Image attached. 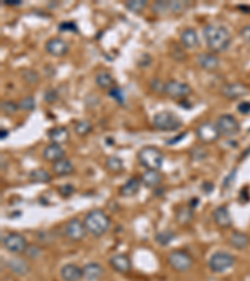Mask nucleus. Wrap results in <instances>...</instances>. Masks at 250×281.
Wrapping results in <instances>:
<instances>
[{
  "mask_svg": "<svg viewBox=\"0 0 250 281\" xmlns=\"http://www.w3.org/2000/svg\"><path fill=\"white\" fill-rule=\"evenodd\" d=\"M208 47L214 53H224L232 44V34L225 27L218 24H208L203 30Z\"/></svg>",
  "mask_w": 250,
  "mask_h": 281,
  "instance_id": "nucleus-1",
  "label": "nucleus"
},
{
  "mask_svg": "<svg viewBox=\"0 0 250 281\" xmlns=\"http://www.w3.org/2000/svg\"><path fill=\"white\" fill-rule=\"evenodd\" d=\"M84 225L87 228L88 233L93 235V236L99 237L109 230L110 228V219L109 216L101 210H92L87 214L85 220H84Z\"/></svg>",
  "mask_w": 250,
  "mask_h": 281,
  "instance_id": "nucleus-2",
  "label": "nucleus"
},
{
  "mask_svg": "<svg viewBox=\"0 0 250 281\" xmlns=\"http://www.w3.org/2000/svg\"><path fill=\"white\" fill-rule=\"evenodd\" d=\"M138 160L140 165L148 170H159L164 164V154L155 146L148 145L140 149L138 153Z\"/></svg>",
  "mask_w": 250,
  "mask_h": 281,
  "instance_id": "nucleus-3",
  "label": "nucleus"
},
{
  "mask_svg": "<svg viewBox=\"0 0 250 281\" xmlns=\"http://www.w3.org/2000/svg\"><path fill=\"white\" fill-rule=\"evenodd\" d=\"M153 125L155 129L161 131H176L183 126V120L175 112L164 110L155 114L153 118Z\"/></svg>",
  "mask_w": 250,
  "mask_h": 281,
  "instance_id": "nucleus-4",
  "label": "nucleus"
},
{
  "mask_svg": "<svg viewBox=\"0 0 250 281\" xmlns=\"http://www.w3.org/2000/svg\"><path fill=\"white\" fill-rule=\"evenodd\" d=\"M168 263L175 271L185 272L191 269L194 264V259L185 250H174L168 256Z\"/></svg>",
  "mask_w": 250,
  "mask_h": 281,
  "instance_id": "nucleus-5",
  "label": "nucleus"
},
{
  "mask_svg": "<svg viewBox=\"0 0 250 281\" xmlns=\"http://www.w3.org/2000/svg\"><path fill=\"white\" fill-rule=\"evenodd\" d=\"M235 264V258L232 254L225 251H218L209 259V267L214 272H224L230 269Z\"/></svg>",
  "mask_w": 250,
  "mask_h": 281,
  "instance_id": "nucleus-6",
  "label": "nucleus"
},
{
  "mask_svg": "<svg viewBox=\"0 0 250 281\" xmlns=\"http://www.w3.org/2000/svg\"><path fill=\"white\" fill-rule=\"evenodd\" d=\"M217 127L223 136H234L240 131V124L235 116L230 114H223L219 116L217 120Z\"/></svg>",
  "mask_w": 250,
  "mask_h": 281,
  "instance_id": "nucleus-7",
  "label": "nucleus"
},
{
  "mask_svg": "<svg viewBox=\"0 0 250 281\" xmlns=\"http://www.w3.org/2000/svg\"><path fill=\"white\" fill-rule=\"evenodd\" d=\"M191 88L189 84L179 81V80H170L164 85V94L173 99L188 98L191 94Z\"/></svg>",
  "mask_w": 250,
  "mask_h": 281,
  "instance_id": "nucleus-8",
  "label": "nucleus"
},
{
  "mask_svg": "<svg viewBox=\"0 0 250 281\" xmlns=\"http://www.w3.org/2000/svg\"><path fill=\"white\" fill-rule=\"evenodd\" d=\"M3 245L12 254H21L27 250L28 241L24 235L19 233H10L3 239Z\"/></svg>",
  "mask_w": 250,
  "mask_h": 281,
  "instance_id": "nucleus-9",
  "label": "nucleus"
},
{
  "mask_svg": "<svg viewBox=\"0 0 250 281\" xmlns=\"http://www.w3.org/2000/svg\"><path fill=\"white\" fill-rule=\"evenodd\" d=\"M197 136L198 139L204 142V144H212V142L217 141L220 138V133L218 130L217 124L206 122L198 126Z\"/></svg>",
  "mask_w": 250,
  "mask_h": 281,
  "instance_id": "nucleus-10",
  "label": "nucleus"
},
{
  "mask_svg": "<svg viewBox=\"0 0 250 281\" xmlns=\"http://www.w3.org/2000/svg\"><path fill=\"white\" fill-rule=\"evenodd\" d=\"M65 234L73 241H80L87 235V228L79 219L69 220L65 225Z\"/></svg>",
  "mask_w": 250,
  "mask_h": 281,
  "instance_id": "nucleus-11",
  "label": "nucleus"
},
{
  "mask_svg": "<svg viewBox=\"0 0 250 281\" xmlns=\"http://www.w3.org/2000/svg\"><path fill=\"white\" fill-rule=\"evenodd\" d=\"M249 92V88L241 83H230L225 84L221 88V94L224 98L230 99V100H235V99L243 98Z\"/></svg>",
  "mask_w": 250,
  "mask_h": 281,
  "instance_id": "nucleus-12",
  "label": "nucleus"
},
{
  "mask_svg": "<svg viewBox=\"0 0 250 281\" xmlns=\"http://www.w3.org/2000/svg\"><path fill=\"white\" fill-rule=\"evenodd\" d=\"M45 50L48 51V54L53 56H64L65 54H68L69 51V45L68 43L62 38H53L49 39L47 44H45Z\"/></svg>",
  "mask_w": 250,
  "mask_h": 281,
  "instance_id": "nucleus-13",
  "label": "nucleus"
},
{
  "mask_svg": "<svg viewBox=\"0 0 250 281\" xmlns=\"http://www.w3.org/2000/svg\"><path fill=\"white\" fill-rule=\"evenodd\" d=\"M198 64L203 70L215 71L220 66V60L213 53H202L197 59Z\"/></svg>",
  "mask_w": 250,
  "mask_h": 281,
  "instance_id": "nucleus-14",
  "label": "nucleus"
},
{
  "mask_svg": "<svg viewBox=\"0 0 250 281\" xmlns=\"http://www.w3.org/2000/svg\"><path fill=\"white\" fill-rule=\"evenodd\" d=\"M213 218H214L215 224L223 229H228L233 225L232 215L229 213V209L225 205L218 206L214 210V213H213Z\"/></svg>",
  "mask_w": 250,
  "mask_h": 281,
  "instance_id": "nucleus-15",
  "label": "nucleus"
},
{
  "mask_svg": "<svg viewBox=\"0 0 250 281\" xmlns=\"http://www.w3.org/2000/svg\"><path fill=\"white\" fill-rule=\"evenodd\" d=\"M60 275L64 281H80L83 279V269L75 264H66L60 270Z\"/></svg>",
  "mask_w": 250,
  "mask_h": 281,
  "instance_id": "nucleus-16",
  "label": "nucleus"
},
{
  "mask_svg": "<svg viewBox=\"0 0 250 281\" xmlns=\"http://www.w3.org/2000/svg\"><path fill=\"white\" fill-rule=\"evenodd\" d=\"M8 267H9V270L13 274H15V275L18 276H25L31 271L30 264L28 263L25 259L20 258L10 259V260L8 261Z\"/></svg>",
  "mask_w": 250,
  "mask_h": 281,
  "instance_id": "nucleus-17",
  "label": "nucleus"
},
{
  "mask_svg": "<svg viewBox=\"0 0 250 281\" xmlns=\"http://www.w3.org/2000/svg\"><path fill=\"white\" fill-rule=\"evenodd\" d=\"M111 267H113L115 271L120 272V274H125V272H129L131 269V261L130 259L124 254H116L114 256H111L110 260Z\"/></svg>",
  "mask_w": 250,
  "mask_h": 281,
  "instance_id": "nucleus-18",
  "label": "nucleus"
},
{
  "mask_svg": "<svg viewBox=\"0 0 250 281\" xmlns=\"http://www.w3.org/2000/svg\"><path fill=\"white\" fill-rule=\"evenodd\" d=\"M103 275L104 269L98 263H89L83 267V278L88 281H98Z\"/></svg>",
  "mask_w": 250,
  "mask_h": 281,
  "instance_id": "nucleus-19",
  "label": "nucleus"
},
{
  "mask_svg": "<svg viewBox=\"0 0 250 281\" xmlns=\"http://www.w3.org/2000/svg\"><path fill=\"white\" fill-rule=\"evenodd\" d=\"M180 43L187 49H194V47H199V36H198L197 30L193 28H187L183 30L182 35H180Z\"/></svg>",
  "mask_w": 250,
  "mask_h": 281,
  "instance_id": "nucleus-20",
  "label": "nucleus"
},
{
  "mask_svg": "<svg viewBox=\"0 0 250 281\" xmlns=\"http://www.w3.org/2000/svg\"><path fill=\"white\" fill-rule=\"evenodd\" d=\"M48 138L51 141V144L62 145V144L68 141L69 138H70V134H69V130L65 126H55L49 130Z\"/></svg>",
  "mask_w": 250,
  "mask_h": 281,
  "instance_id": "nucleus-21",
  "label": "nucleus"
},
{
  "mask_svg": "<svg viewBox=\"0 0 250 281\" xmlns=\"http://www.w3.org/2000/svg\"><path fill=\"white\" fill-rule=\"evenodd\" d=\"M140 180H141V183L146 187H154V189H156L163 183V175H161V172L159 170H148V172H145L141 175Z\"/></svg>",
  "mask_w": 250,
  "mask_h": 281,
  "instance_id": "nucleus-22",
  "label": "nucleus"
},
{
  "mask_svg": "<svg viewBox=\"0 0 250 281\" xmlns=\"http://www.w3.org/2000/svg\"><path fill=\"white\" fill-rule=\"evenodd\" d=\"M64 156H65V151L62 148V145H58V144H50L43 151V157L50 163H57L58 160L62 159Z\"/></svg>",
  "mask_w": 250,
  "mask_h": 281,
  "instance_id": "nucleus-23",
  "label": "nucleus"
},
{
  "mask_svg": "<svg viewBox=\"0 0 250 281\" xmlns=\"http://www.w3.org/2000/svg\"><path fill=\"white\" fill-rule=\"evenodd\" d=\"M53 172L58 176H68V175L74 172V165L70 160L62 157V159L58 160L57 163L53 164Z\"/></svg>",
  "mask_w": 250,
  "mask_h": 281,
  "instance_id": "nucleus-24",
  "label": "nucleus"
},
{
  "mask_svg": "<svg viewBox=\"0 0 250 281\" xmlns=\"http://www.w3.org/2000/svg\"><path fill=\"white\" fill-rule=\"evenodd\" d=\"M140 184L141 180H139L138 178H131L129 179L126 183L120 187V195L124 196V198H131V196L137 195L138 191L140 189Z\"/></svg>",
  "mask_w": 250,
  "mask_h": 281,
  "instance_id": "nucleus-25",
  "label": "nucleus"
},
{
  "mask_svg": "<svg viewBox=\"0 0 250 281\" xmlns=\"http://www.w3.org/2000/svg\"><path fill=\"white\" fill-rule=\"evenodd\" d=\"M95 83L104 90H111L115 86V79L109 71H99L95 77Z\"/></svg>",
  "mask_w": 250,
  "mask_h": 281,
  "instance_id": "nucleus-26",
  "label": "nucleus"
},
{
  "mask_svg": "<svg viewBox=\"0 0 250 281\" xmlns=\"http://www.w3.org/2000/svg\"><path fill=\"white\" fill-rule=\"evenodd\" d=\"M229 243L233 248L235 249H245L249 246L250 244V237L248 236L244 233H240V231H235L229 237Z\"/></svg>",
  "mask_w": 250,
  "mask_h": 281,
  "instance_id": "nucleus-27",
  "label": "nucleus"
},
{
  "mask_svg": "<svg viewBox=\"0 0 250 281\" xmlns=\"http://www.w3.org/2000/svg\"><path fill=\"white\" fill-rule=\"evenodd\" d=\"M29 180L35 184H48L51 181V175L45 169H34L30 172Z\"/></svg>",
  "mask_w": 250,
  "mask_h": 281,
  "instance_id": "nucleus-28",
  "label": "nucleus"
},
{
  "mask_svg": "<svg viewBox=\"0 0 250 281\" xmlns=\"http://www.w3.org/2000/svg\"><path fill=\"white\" fill-rule=\"evenodd\" d=\"M194 219V213L191 207L182 206L176 211V221L180 225H189Z\"/></svg>",
  "mask_w": 250,
  "mask_h": 281,
  "instance_id": "nucleus-29",
  "label": "nucleus"
},
{
  "mask_svg": "<svg viewBox=\"0 0 250 281\" xmlns=\"http://www.w3.org/2000/svg\"><path fill=\"white\" fill-rule=\"evenodd\" d=\"M176 237V234L172 230H163L159 231L158 234L155 235V241L161 246L169 245L172 241Z\"/></svg>",
  "mask_w": 250,
  "mask_h": 281,
  "instance_id": "nucleus-30",
  "label": "nucleus"
},
{
  "mask_svg": "<svg viewBox=\"0 0 250 281\" xmlns=\"http://www.w3.org/2000/svg\"><path fill=\"white\" fill-rule=\"evenodd\" d=\"M105 168L111 172H119L124 168L123 160L118 156H109L105 161Z\"/></svg>",
  "mask_w": 250,
  "mask_h": 281,
  "instance_id": "nucleus-31",
  "label": "nucleus"
},
{
  "mask_svg": "<svg viewBox=\"0 0 250 281\" xmlns=\"http://www.w3.org/2000/svg\"><path fill=\"white\" fill-rule=\"evenodd\" d=\"M146 5H148L146 0H129L125 3V8L130 10L131 13H135V14H140L145 9Z\"/></svg>",
  "mask_w": 250,
  "mask_h": 281,
  "instance_id": "nucleus-32",
  "label": "nucleus"
},
{
  "mask_svg": "<svg viewBox=\"0 0 250 281\" xmlns=\"http://www.w3.org/2000/svg\"><path fill=\"white\" fill-rule=\"evenodd\" d=\"M208 155L209 151L202 145L194 146L193 149H190V156L194 161H203L208 157Z\"/></svg>",
  "mask_w": 250,
  "mask_h": 281,
  "instance_id": "nucleus-33",
  "label": "nucleus"
},
{
  "mask_svg": "<svg viewBox=\"0 0 250 281\" xmlns=\"http://www.w3.org/2000/svg\"><path fill=\"white\" fill-rule=\"evenodd\" d=\"M109 96L113 98L120 105H124L125 101H126V94H125L124 90L122 88H119V86H114L113 89L109 90Z\"/></svg>",
  "mask_w": 250,
  "mask_h": 281,
  "instance_id": "nucleus-34",
  "label": "nucleus"
},
{
  "mask_svg": "<svg viewBox=\"0 0 250 281\" xmlns=\"http://www.w3.org/2000/svg\"><path fill=\"white\" fill-rule=\"evenodd\" d=\"M74 129H75V133H77L78 135L84 136V135H87V134H89L90 131L93 130V125H92V123L88 122V120H79V122L75 124Z\"/></svg>",
  "mask_w": 250,
  "mask_h": 281,
  "instance_id": "nucleus-35",
  "label": "nucleus"
},
{
  "mask_svg": "<svg viewBox=\"0 0 250 281\" xmlns=\"http://www.w3.org/2000/svg\"><path fill=\"white\" fill-rule=\"evenodd\" d=\"M189 6V1H183V0H178V1H173L169 0V12L174 13V14H180V13L185 12Z\"/></svg>",
  "mask_w": 250,
  "mask_h": 281,
  "instance_id": "nucleus-36",
  "label": "nucleus"
},
{
  "mask_svg": "<svg viewBox=\"0 0 250 281\" xmlns=\"http://www.w3.org/2000/svg\"><path fill=\"white\" fill-rule=\"evenodd\" d=\"M19 105L16 103L12 100H5L1 101V111L5 114V115H14L15 112L19 110Z\"/></svg>",
  "mask_w": 250,
  "mask_h": 281,
  "instance_id": "nucleus-37",
  "label": "nucleus"
},
{
  "mask_svg": "<svg viewBox=\"0 0 250 281\" xmlns=\"http://www.w3.org/2000/svg\"><path fill=\"white\" fill-rule=\"evenodd\" d=\"M21 77H23V79H24L28 84H30V85L38 84L39 80H40V77H39L38 73H36L35 70H30V69L23 71V73H21Z\"/></svg>",
  "mask_w": 250,
  "mask_h": 281,
  "instance_id": "nucleus-38",
  "label": "nucleus"
},
{
  "mask_svg": "<svg viewBox=\"0 0 250 281\" xmlns=\"http://www.w3.org/2000/svg\"><path fill=\"white\" fill-rule=\"evenodd\" d=\"M43 252V249L39 245L35 244H31V245H28L27 250H25V255H27L29 259H38Z\"/></svg>",
  "mask_w": 250,
  "mask_h": 281,
  "instance_id": "nucleus-39",
  "label": "nucleus"
},
{
  "mask_svg": "<svg viewBox=\"0 0 250 281\" xmlns=\"http://www.w3.org/2000/svg\"><path fill=\"white\" fill-rule=\"evenodd\" d=\"M19 107H20V109L25 110V111H33L36 107L35 99L33 96H27V98L21 99V101L19 103Z\"/></svg>",
  "mask_w": 250,
  "mask_h": 281,
  "instance_id": "nucleus-40",
  "label": "nucleus"
},
{
  "mask_svg": "<svg viewBox=\"0 0 250 281\" xmlns=\"http://www.w3.org/2000/svg\"><path fill=\"white\" fill-rule=\"evenodd\" d=\"M153 12L155 14H168L169 12V1H164V0H159L153 5Z\"/></svg>",
  "mask_w": 250,
  "mask_h": 281,
  "instance_id": "nucleus-41",
  "label": "nucleus"
},
{
  "mask_svg": "<svg viewBox=\"0 0 250 281\" xmlns=\"http://www.w3.org/2000/svg\"><path fill=\"white\" fill-rule=\"evenodd\" d=\"M59 30L62 33H78V27L74 21H62V24H59Z\"/></svg>",
  "mask_w": 250,
  "mask_h": 281,
  "instance_id": "nucleus-42",
  "label": "nucleus"
},
{
  "mask_svg": "<svg viewBox=\"0 0 250 281\" xmlns=\"http://www.w3.org/2000/svg\"><path fill=\"white\" fill-rule=\"evenodd\" d=\"M75 192V187H73L72 184H65V185H62L59 187V194L62 196V198H69L72 196Z\"/></svg>",
  "mask_w": 250,
  "mask_h": 281,
  "instance_id": "nucleus-43",
  "label": "nucleus"
},
{
  "mask_svg": "<svg viewBox=\"0 0 250 281\" xmlns=\"http://www.w3.org/2000/svg\"><path fill=\"white\" fill-rule=\"evenodd\" d=\"M172 55H173L174 59L178 60V62H183V60L187 58L183 47H180V45H178V44L174 45V49H173V51H172Z\"/></svg>",
  "mask_w": 250,
  "mask_h": 281,
  "instance_id": "nucleus-44",
  "label": "nucleus"
},
{
  "mask_svg": "<svg viewBox=\"0 0 250 281\" xmlns=\"http://www.w3.org/2000/svg\"><path fill=\"white\" fill-rule=\"evenodd\" d=\"M236 174H238V170H236V169H233L232 172H230V174L226 175V178L224 179L223 187L228 189V187H232L233 184H234V181H235V179H236Z\"/></svg>",
  "mask_w": 250,
  "mask_h": 281,
  "instance_id": "nucleus-45",
  "label": "nucleus"
},
{
  "mask_svg": "<svg viewBox=\"0 0 250 281\" xmlns=\"http://www.w3.org/2000/svg\"><path fill=\"white\" fill-rule=\"evenodd\" d=\"M58 98H59V96H58V92L55 89L47 90V92H45V94H44L45 101H48L49 104L54 103V101H57Z\"/></svg>",
  "mask_w": 250,
  "mask_h": 281,
  "instance_id": "nucleus-46",
  "label": "nucleus"
},
{
  "mask_svg": "<svg viewBox=\"0 0 250 281\" xmlns=\"http://www.w3.org/2000/svg\"><path fill=\"white\" fill-rule=\"evenodd\" d=\"M164 85H165V84H164L161 80L154 79L152 80V83H150V89L154 93H161V92L164 93Z\"/></svg>",
  "mask_w": 250,
  "mask_h": 281,
  "instance_id": "nucleus-47",
  "label": "nucleus"
},
{
  "mask_svg": "<svg viewBox=\"0 0 250 281\" xmlns=\"http://www.w3.org/2000/svg\"><path fill=\"white\" fill-rule=\"evenodd\" d=\"M239 34H240L241 39H243L245 43H249L250 44V25H245V27L241 28Z\"/></svg>",
  "mask_w": 250,
  "mask_h": 281,
  "instance_id": "nucleus-48",
  "label": "nucleus"
},
{
  "mask_svg": "<svg viewBox=\"0 0 250 281\" xmlns=\"http://www.w3.org/2000/svg\"><path fill=\"white\" fill-rule=\"evenodd\" d=\"M152 62H153V59L149 54H143V55H141V58L138 60V65L139 66H149L150 64H152Z\"/></svg>",
  "mask_w": 250,
  "mask_h": 281,
  "instance_id": "nucleus-49",
  "label": "nucleus"
},
{
  "mask_svg": "<svg viewBox=\"0 0 250 281\" xmlns=\"http://www.w3.org/2000/svg\"><path fill=\"white\" fill-rule=\"evenodd\" d=\"M238 111L245 115L250 114V101H241L238 105Z\"/></svg>",
  "mask_w": 250,
  "mask_h": 281,
  "instance_id": "nucleus-50",
  "label": "nucleus"
},
{
  "mask_svg": "<svg viewBox=\"0 0 250 281\" xmlns=\"http://www.w3.org/2000/svg\"><path fill=\"white\" fill-rule=\"evenodd\" d=\"M202 187L203 190H204V192L210 194V192L213 191V189H214V185H213V183H210V181H205V183L202 185Z\"/></svg>",
  "mask_w": 250,
  "mask_h": 281,
  "instance_id": "nucleus-51",
  "label": "nucleus"
},
{
  "mask_svg": "<svg viewBox=\"0 0 250 281\" xmlns=\"http://www.w3.org/2000/svg\"><path fill=\"white\" fill-rule=\"evenodd\" d=\"M187 135H188V133L185 131V133L180 134V135L176 136V138H173V139H170L169 141H168V145H173V144H176V142H179V140H182L183 138H185Z\"/></svg>",
  "mask_w": 250,
  "mask_h": 281,
  "instance_id": "nucleus-52",
  "label": "nucleus"
},
{
  "mask_svg": "<svg viewBox=\"0 0 250 281\" xmlns=\"http://www.w3.org/2000/svg\"><path fill=\"white\" fill-rule=\"evenodd\" d=\"M4 4L5 5H10V6H14V5H21V1L20 0H6V1H4Z\"/></svg>",
  "mask_w": 250,
  "mask_h": 281,
  "instance_id": "nucleus-53",
  "label": "nucleus"
},
{
  "mask_svg": "<svg viewBox=\"0 0 250 281\" xmlns=\"http://www.w3.org/2000/svg\"><path fill=\"white\" fill-rule=\"evenodd\" d=\"M1 133H0V139L1 140H4V139H6V138H8V135H9V133H8V130H6V129H1Z\"/></svg>",
  "mask_w": 250,
  "mask_h": 281,
  "instance_id": "nucleus-54",
  "label": "nucleus"
}]
</instances>
